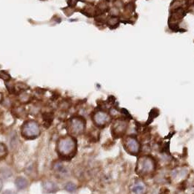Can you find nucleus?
<instances>
[{
  "instance_id": "nucleus-18",
  "label": "nucleus",
  "mask_w": 194,
  "mask_h": 194,
  "mask_svg": "<svg viewBox=\"0 0 194 194\" xmlns=\"http://www.w3.org/2000/svg\"><path fill=\"white\" fill-rule=\"evenodd\" d=\"M109 12H110V13L111 14L112 16H117L119 14L118 8H115V7H114V8L112 9H110Z\"/></svg>"
},
{
  "instance_id": "nucleus-4",
  "label": "nucleus",
  "mask_w": 194,
  "mask_h": 194,
  "mask_svg": "<svg viewBox=\"0 0 194 194\" xmlns=\"http://www.w3.org/2000/svg\"><path fill=\"white\" fill-rule=\"evenodd\" d=\"M93 121L95 125L98 127L103 128L111 122V115L108 113V112H105L104 110H100L98 111L95 112L93 115Z\"/></svg>"
},
{
  "instance_id": "nucleus-16",
  "label": "nucleus",
  "mask_w": 194,
  "mask_h": 194,
  "mask_svg": "<svg viewBox=\"0 0 194 194\" xmlns=\"http://www.w3.org/2000/svg\"><path fill=\"white\" fill-rule=\"evenodd\" d=\"M63 12H64V14L66 15L67 17H70V16H72V14L75 12V8H72L70 7H66V8H62Z\"/></svg>"
},
{
  "instance_id": "nucleus-3",
  "label": "nucleus",
  "mask_w": 194,
  "mask_h": 194,
  "mask_svg": "<svg viewBox=\"0 0 194 194\" xmlns=\"http://www.w3.org/2000/svg\"><path fill=\"white\" fill-rule=\"evenodd\" d=\"M128 128V123L124 118H117L112 123L111 133L114 138H121L126 134Z\"/></svg>"
},
{
  "instance_id": "nucleus-17",
  "label": "nucleus",
  "mask_w": 194,
  "mask_h": 194,
  "mask_svg": "<svg viewBox=\"0 0 194 194\" xmlns=\"http://www.w3.org/2000/svg\"><path fill=\"white\" fill-rule=\"evenodd\" d=\"M84 2L83 0H67L66 1V3H67V6L70 7L72 8H75L76 6H77V3L79 2Z\"/></svg>"
},
{
  "instance_id": "nucleus-5",
  "label": "nucleus",
  "mask_w": 194,
  "mask_h": 194,
  "mask_svg": "<svg viewBox=\"0 0 194 194\" xmlns=\"http://www.w3.org/2000/svg\"><path fill=\"white\" fill-rule=\"evenodd\" d=\"M72 123L70 127L72 128V132L75 134H81L85 131L86 128V121L82 117H72L71 120Z\"/></svg>"
},
{
  "instance_id": "nucleus-1",
  "label": "nucleus",
  "mask_w": 194,
  "mask_h": 194,
  "mask_svg": "<svg viewBox=\"0 0 194 194\" xmlns=\"http://www.w3.org/2000/svg\"><path fill=\"white\" fill-rule=\"evenodd\" d=\"M156 168V163L152 156L142 155L138 158L136 165V173L141 177H148L153 175Z\"/></svg>"
},
{
  "instance_id": "nucleus-10",
  "label": "nucleus",
  "mask_w": 194,
  "mask_h": 194,
  "mask_svg": "<svg viewBox=\"0 0 194 194\" xmlns=\"http://www.w3.org/2000/svg\"><path fill=\"white\" fill-rule=\"evenodd\" d=\"M29 89V86L25 83L18 82L15 84V94H18V95L19 94L26 92Z\"/></svg>"
},
{
  "instance_id": "nucleus-6",
  "label": "nucleus",
  "mask_w": 194,
  "mask_h": 194,
  "mask_svg": "<svg viewBox=\"0 0 194 194\" xmlns=\"http://www.w3.org/2000/svg\"><path fill=\"white\" fill-rule=\"evenodd\" d=\"M131 191L134 194H144L146 192V185L142 180H136L131 185Z\"/></svg>"
},
{
  "instance_id": "nucleus-14",
  "label": "nucleus",
  "mask_w": 194,
  "mask_h": 194,
  "mask_svg": "<svg viewBox=\"0 0 194 194\" xmlns=\"http://www.w3.org/2000/svg\"><path fill=\"white\" fill-rule=\"evenodd\" d=\"M59 107L61 109V110H68L70 107V102L68 100H63L59 103Z\"/></svg>"
},
{
  "instance_id": "nucleus-7",
  "label": "nucleus",
  "mask_w": 194,
  "mask_h": 194,
  "mask_svg": "<svg viewBox=\"0 0 194 194\" xmlns=\"http://www.w3.org/2000/svg\"><path fill=\"white\" fill-rule=\"evenodd\" d=\"M96 8V15L104 14L106 12L110 10V7L108 5V2L106 0H100L98 2ZM95 15V16H96Z\"/></svg>"
},
{
  "instance_id": "nucleus-21",
  "label": "nucleus",
  "mask_w": 194,
  "mask_h": 194,
  "mask_svg": "<svg viewBox=\"0 0 194 194\" xmlns=\"http://www.w3.org/2000/svg\"><path fill=\"white\" fill-rule=\"evenodd\" d=\"M2 182L1 179H0V190L2 189Z\"/></svg>"
},
{
  "instance_id": "nucleus-15",
  "label": "nucleus",
  "mask_w": 194,
  "mask_h": 194,
  "mask_svg": "<svg viewBox=\"0 0 194 194\" xmlns=\"http://www.w3.org/2000/svg\"><path fill=\"white\" fill-rule=\"evenodd\" d=\"M135 8H136V6H135L134 3V2L128 3V4H127L126 6L124 7V9H125V10H126V12H130V13H131V12H134Z\"/></svg>"
},
{
  "instance_id": "nucleus-2",
  "label": "nucleus",
  "mask_w": 194,
  "mask_h": 194,
  "mask_svg": "<svg viewBox=\"0 0 194 194\" xmlns=\"http://www.w3.org/2000/svg\"><path fill=\"white\" fill-rule=\"evenodd\" d=\"M123 145L128 154L137 155L141 151V144L137 137L133 135L124 136L123 139Z\"/></svg>"
},
{
  "instance_id": "nucleus-11",
  "label": "nucleus",
  "mask_w": 194,
  "mask_h": 194,
  "mask_svg": "<svg viewBox=\"0 0 194 194\" xmlns=\"http://www.w3.org/2000/svg\"><path fill=\"white\" fill-rule=\"evenodd\" d=\"M18 96H19V100L21 104H28L32 99V97H31L30 94H28L26 92L19 94Z\"/></svg>"
},
{
  "instance_id": "nucleus-12",
  "label": "nucleus",
  "mask_w": 194,
  "mask_h": 194,
  "mask_svg": "<svg viewBox=\"0 0 194 194\" xmlns=\"http://www.w3.org/2000/svg\"><path fill=\"white\" fill-rule=\"evenodd\" d=\"M5 85L9 93L10 94H15V84L12 83V81L9 80L5 82Z\"/></svg>"
},
{
  "instance_id": "nucleus-8",
  "label": "nucleus",
  "mask_w": 194,
  "mask_h": 194,
  "mask_svg": "<svg viewBox=\"0 0 194 194\" xmlns=\"http://www.w3.org/2000/svg\"><path fill=\"white\" fill-rule=\"evenodd\" d=\"M80 12H82L83 15L87 16L88 18L95 17L96 15V8H94L92 5H86L83 8L82 10H80Z\"/></svg>"
},
{
  "instance_id": "nucleus-22",
  "label": "nucleus",
  "mask_w": 194,
  "mask_h": 194,
  "mask_svg": "<svg viewBox=\"0 0 194 194\" xmlns=\"http://www.w3.org/2000/svg\"><path fill=\"white\" fill-rule=\"evenodd\" d=\"M63 144H64L65 145H66V142H65V141H64V142H63ZM66 149H67V148H64V150H66Z\"/></svg>"
},
{
  "instance_id": "nucleus-9",
  "label": "nucleus",
  "mask_w": 194,
  "mask_h": 194,
  "mask_svg": "<svg viewBox=\"0 0 194 194\" xmlns=\"http://www.w3.org/2000/svg\"><path fill=\"white\" fill-rule=\"evenodd\" d=\"M120 23V20L117 16H111V17L108 18L107 19L106 24L107 25L108 27H110L111 29L117 28L118 26Z\"/></svg>"
},
{
  "instance_id": "nucleus-20",
  "label": "nucleus",
  "mask_w": 194,
  "mask_h": 194,
  "mask_svg": "<svg viewBox=\"0 0 194 194\" xmlns=\"http://www.w3.org/2000/svg\"><path fill=\"white\" fill-rule=\"evenodd\" d=\"M107 2H114L115 1V0H106Z\"/></svg>"
},
{
  "instance_id": "nucleus-19",
  "label": "nucleus",
  "mask_w": 194,
  "mask_h": 194,
  "mask_svg": "<svg viewBox=\"0 0 194 194\" xmlns=\"http://www.w3.org/2000/svg\"><path fill=\"white\" fill-rule=\"evenodd\" d=\"M4 100V97H3V94L0 93V103H2Z\"/></svg>"
},
{
  "instance_id": "nucleus-13",
  "label": "nucleus",
  "mask_w": 194,
  "mask_h": 194,
  "mask_svg": "<svg viewBox=\"0 0 194 194\" xmlns=\"http://www.w3.org/2000/svg\"><path fill=\"white\" fill-rule=\"evenodd\" d=\"M0 79L3 80L5 82H7V81L11 80L12 77L8 71H6V70H0Z\"/></svg>"
}]
</instances>
